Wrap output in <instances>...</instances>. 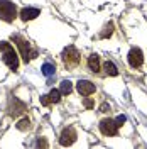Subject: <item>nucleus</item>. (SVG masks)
<instances>
[{
    "mask_svg": "<svg viewBox=\"0 0 147 149\" xmlns=\"http://www.w3.org/2000/svg\"><path fill=\"white\" fill-rule=\"evenodd\" d=\"M0 51L3 53V63L9 66L12 71H17L19 68V56L15 53V49L10 46L9 42H0Z\"/></svg>",
    "mask_w": 147,
    "mask_h": 149,
    "instance_id": "f257e3e1",
    "label": "nucleus"
},
{
    "mask_svg": "<svg viewBox=\"0 0 147 149\" xmlns=\"http://www.w3.org/2000/svg\"><path fill=\"white\" fill-rule=\"evenodd\" d=\"M12 41L15 42L19 46V49H20V56H22V59L26 61V63H29L34 56H36V51H32L31 49V46H29V42L24 39L22 36H19V34H14L12 36Z\"/></svg>",
    "mask_w": 147,
    "mask_h": 149,
    "instance_id": "f03ea898",
    "label": "nucleus"
},
{
    "mask_svg": "<svg viewBox=\"0 0 147 149\" xmlns=\"http://www.w3.org/2000/svg\"><path fill=\"white\" fill-rule=\"evenodd\" d=\"M17 17V7L10 0H0V19L5 22H14Z\"/></svg>",
    "mask_w": 147,
    "mask_h": 149,
    "instance_id": "7ed1b4c3",
    "label": "nucleus"
},
{
    "mask_svg": "<svg viewBox=\"0 0 147 149\" xmlns=\"http://www.w3.org/2000/svg\"><path fill=\"white\" fill-rule=\"evenodd\" d=\"M63 61H64L66 68H76L81 61V56L78 53V49L74 46H68L63 51Z\"/></svg>",
    "mask_w": 147,
    "mask_h": 149,
    "instance_id": "20e7f679",
    "label": "nucleus"
},
{
    "mask_svg": "<svg viewBox=\"0 0 147 149\" xmlns=\"http://www.w3.org/2000/svg\"><path fill=\"white\" fill-rule=\"evenodd\" d=\"M7 110H9L10 117H19V115H22L24 112L27 110V105H26L24 102H20L17 97H10L9 105H7Z\"/></svg>",
    "mask_w": 147,
    "mask_h": 149,
    "instance_id": "39448f33",
    "label": "nucleus"
},
{
    "mask_svg": "<svg viewBox=\"0 0 147 149\" xmlns=\"http://www.w3.org/2000/svg\"><path fill=\"white\" fill-rule=\"evenodd\" d=\"M100 130H101V134H105V136H117L119 125H117V122L112 120V119H103L100 122Z\"/></svg>",
    "mask_w": 147,
    "mask_h": 149,
    "instance_id": "423d86ee",
    "label": "nucleus"
},
{
    "mask_svg": "<svg viewBox=\"0 0 147 149\" xmlns=\"http://www.w3.org/2000/svg\"><path fill=\"white\" fill-rule=\"evenodd\" d=\"M74 141H76V130L74 127H64L63 132H61V136H59V142H61V146H71Z\"/></svg>",
    "mask_w": 147,
    "mask_h": 149,
    "instance_id": "0eeeda50",
    "label": "nucleus"
},
{
    "mask_svg": "<svg viewBox=\"0 0 147 149\" xmlns=\"http://www.w3.org/2000/svg\"><path fill=\"white\" fill-rule=\"evenodd\" d=\"M144 63V54H142V51L139 49V47H132L129 53V65L132 68H139V66H142Z\"/></svg>",
    "mask_w": 147,
    "mask_h": 149,
    "instance_id": "6e6552de",
    "label": "nucleus"
},
{
    "mask_svg": "<svg viewBox=\"0 0 147 149\" xmlns=\"http://www.w3.org/2000/svg\"><path fill=\"white\" fill-rule=\"evenodd\" d=\"M76 88H78L80 95H83V97H88V95L95 93V90H96V86H95L92 81H88V80H80V81L76 83Z\"/></svg>",
    "mask_w": 147,
    "mask_h": 149,
    "instance_id": "1a4fd4ad",
    "label": "nucleus"
},
{
    "mask_svg": "<svg viewBox=\"0 0 147 149\" xmlns=\"http://www.w3.org/2000/svg\"><path fill=\"white\" fill-rule=\"evenodd\" d=\"M59 100H61V92L56 90V88H53L47 95H42V97H41V103H42L44 107L51 105V103H58Z\"/></svg>",
    "mask_w": 147,
    "mask_h": 149,
    "instance_id": "9d476101",
    "label": "nucleus"
},
{
    "mask_svg": "<svg viewBox=\"0 0 147 149\" xmlns=\"http://www.w3.org/2000/svg\"><path fill=\"white\" fill-rule=\"evenodd\" d=\"M37 15H41V10L34 9V7H27V9H22V10H20V19H22L24 22L32 20V19H36Z\"/></svg>",
    "mask_w": 147,
    "mask_h": 149,
    "instance_id": "9b49d317",
    "label": "nucleus"
},
{
    "mask_svg": "<svg viewBox=\"0 0 147 149\" xmlns=\"http://www.w3.org/2000/svg\"><path fill=\"white\" fill-rule=\"evenodd\" d=\"M88 68H90V71L93 73H98L100 71V56L98 54H92L88 58Z\"/></svg>",
    "mask_w": 147,
    "mask_h": 149,
    "instance_id": "f8f14e48",
    "label": "nucleus"
},
{
    "mask_svg": "<svg viewBox=\"0 0 147 149\" xmlns=\"http://www.w3.org/2000/svg\"><path fill=\"white\" fill-rule=\"evenodd\" d=\"M103 70H105V73L110 74V76H117V74H119L117 66L113 65L112 61H105V63H103Z\"/></svg>",
    "mask_w": 147,
    "mask_h": 149,
    "instance_id": "ddd939ff",
    "label": "nucleus"
},
{
    "mask_svg": "<svg viewBox=\"0 0 147 149\" xmlns=\"http://www.w3.org/2000/svg\"><path fill=\"white\" fill-rule=\"evenodd\" d=\"M56 73V66L53 63H44L42 65V74L47 76V78H51V76H54Z\"/></svg>",
    "mask_w": 147,
    "mask_h": 149,
    "instance_id": "4468645a",
    "label": "nucleus"
},
{
    "mask_svg": "<svg viewBox=\"0 0 147 149\" xmlns=\"http://www.w3.org/2000/svg\"><path fill=\"white\" fill-rule=\"evenodd\" d=\"M59 92H61V95H69V93L73 92V83H71L69 80L61 81V88H59Z\"/></svg>",
    "mask_w": 147,
    "mask_h": 149,
    "instance_id": "2eb2a0df",
    "label": "nucleus"
},
{
    "mask_svg": "<svg viewBox=\"0 0 147 149\" xmlns=\"http://www.w3.org/2000/svg\"><path fill=\"white\" fill-rule=\"evenodd\" d=\"M112 34H113V22H108V24L103 27V31H101L100 37H101V39H107V37H110Z\"/></svg>",
    "mask_w": 147,
    "mask_h": 149,
    "instance_id": "dca6fc26",
    "label": "nucleus"
},
{
    "mask_svg": "<svg viewBox=\"0 0 147 149\" xmlns=\"http://www.w3.org/2000/svg\"><path fill=\"white\" fill-rule=\"evenodd\" d=\"M31 127H32V124H31V120H29L27 117L17 122V129H19V130H29Z\"/></svg>",
    "mask_w": 147,
    "mask_h": 149,
    "instance_id": "f3484780",
    "label": "nucleus"
},
{
    "mask_svg": "<svg viewBox=\"0 0 147 149\" xmlns=\"http://www.w3.org/2000/svg\"><path fill=\"white\" fill-rule=\"evenodd\" d=\"M83 105H85L86 109H93V105H95V103H93V100H92V98H88V97H86V98L83 100Z\"/></svg>",
    "mask_w": 147,
    "mask_h": 149,
    "instance_id": "a211bd4d",
    "label": "nucleus"
},
{
    "mask_svg": "<svg viewBox=\"0 0 147 149\" xmlns=\"http://www.w3.org/2000/svg\"><path fill=\"white\" fill-rule=\"evenodd\" d=\"M127 120V117H125V115H119V117H117V119H115V122H117V125H123V122Z\"/></svg>",
    "mask_w": 147,
    "mask_h": 149,
    "instance_id": "6ab92c4d",
    "label": "nucleus"
},
{
    "mask_svg": "<svg viewBox=\"0 0 147 149\" xmlns=\"http://www.w3.org/2000/svg\"><path fill=\"white\" fill-rule=\"evenodd\" d=\"M112 109H110V105L108 103H101L100 105V112H110Z\"/></svg>",
    "mask_w": 147,
    "mask_h": 149,
    "instance_id": "aec40b11",
    "label": "nucleus"
},
{
    "mask_svg": "<svg viewBox=\"0 0 147 149\" xmlns=\"http://www.w3.org/2000/svg\"><path fill=\"white\" fill-rule=\"evenodd\" d=\"M36 146H39V148H41V146H42V148H47V142H46L44 139H37Z\"/></svg>",
    "mask_w": 147,
    "mask_h": 149,
    "instance_id": "412c9836",
    "label": "nucleus"
}]
</instances>
